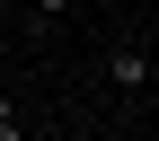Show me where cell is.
Listing matches in <instances>:
<instances>
[{"label":"cell","instance_id":"cell-1","mask_svg":"<svg viewBox=\"0 0 159 141\" xmlns=\"http://www.w3.org/2000/svg\"><path fill=\"white\" fill-rule=\"evenodd\" d=\"M106 88H115V97H142V88H150V53H142V44H115V53H106Z\"/></svg>","mask_w":159,"mask_h":141},{"label":"cell","instance_id":"cell-3","mask_svg":"<svg viewBox=\"0 0 159 141\" xmlns=\"http://www.w3.org/2000/svg\"><path fill=\"white\" fill-rule=\"evenodd\" d=\"M0 141H27V124H18V97L0 88Z\"/></svg>","mask_w":159,"mask_h":141},{"label":"cell","instance_id":"cell-4","mask_svg":"<svg viewBox=\"0 0 159 141\" xmlns=\"http://www.w3.org/2000/svg\"><path fill=\"white\" fill-rule=\"evenodd\" d=\"M0 9H9V0H0Z\"/></svg>","mask_w":159,"mask_h":141},{"label":"cell","instance_id":"cell-2","mask_svg":"<svg viewBox=\"0 0 159 141\" xmlns=\"http://www.w3.org/2000/svg\"><path fill=\"white\" fill-rule=\"evenodd\" d=\"M27 18H35V35H44V27H62V18H71V0H27Z\"/></svg>","mask_w":159,"mask_h":141}]
</instances>
